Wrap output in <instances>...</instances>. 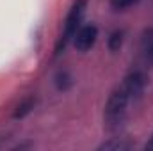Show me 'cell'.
I'll list each match as a JSON object with an SVG mask.
<instances>
[{"label": "cell", "instance_id": "8", "mask_svg": "<svg viewBox=\"0 0 153 151\" xmlns=\"http://www.w3.org/2000/svg\"><path fill=\"white\" fill-rule=\"evenodd\" d=\"M132 144L130 142H123V141H109V142H103L98 150H114V151H123V150H130Z\"/></svg>", "mask_w": 153, "mask_h": 151}, {"label": "cell", "instance_id": "9", "mask_svg": "<svg viewBox=\"0 0 153 151\" xmlns=\"http://www.w3.org/2000/svg\"><path fill=\"white\" fill-rule=\"evenodd\" d=\"M55 84H57V87H59L61 91H66V89L73 84V78L68 75L66 71H61L59 75L55 76Z\"/></svg>", "mask_w": 153, "mask_h": 151}, {"label": "cell", "instance_id": "7", "mask_svg": "<svg viewBox=\"0 0 153 151\" xmlns=\"http://www.w3.org/2000/svg\"><path fill=\"white\" fill-rule=\"evenodd\" d=\"M123 39H125V32L123 30H114L111 36H109V50L116 53V52H119V48L123 46Z\"/></svg>", "mask_w": 153, "mask_h": 151}, {"label": "cell", "instance_id": "10", "mask_svg": "<svg viewBox=\"0 0 153 151\" xmlns=\"http://www.w3.org/2000/svg\"><path fill=\"white\" fill-rule=\"evenodd\" d=\"M139 0H111V7L114 11H126L132 5H135Z\"/></svg>", "mask_w": 153, "mask_h": 151}, {"label": "cell", "instance_id": "11", "mask_svg": "<svg viewBox=\"0 0 153 151\" xmlns=\"http://www.w3.org/2000/svg\"><path fill=\"white\" fill-rule=\"evenodd\" d=\"M25 148H32V144L30 142H20V144L13 146V150H25Z\"/></svg>", "mask_w": 153, "mask_h": 151}, {"label": "cell", "instance_id": "6", "mask_svg": "<svg viewBox=\"0 0 153 151\" xmlns=\"http://www.w3.org/2000/svg\"><path fill=\"white\" fill-rule=\"evenodd\" d=\"M34 105H36V98H25L18 107H16V110H14V114H13V117L14 119H22V117H25L27 114L30 112L32 109H34Z\"/></svg>", "mask_w": 153, "mask_h": 151}, {"label": "cell", "instance_id": "5", "mask_svg": "<svg viewBox=\"0 0 153 151\" xmlns=\"http://www.w3.org/2000/svg\"><path fill=\"white\" fill-rule=\"evenodd\" d=\"M141 52L146 62L153 64V29H146L141 36Z\"/></svg>", "mask_w": 153, "mask_h": 151}, {"label": "cell", "instance_id": "4", "mask_svg": "<svg viewBox=\"0 0 153 151\" xmlns=\"http://www.w3.org/2000/svg\"><path fill=\"white\" fill-rule=\"evenodd\" d=\"M96 39H98V27L94 23H85V25H80L76 29L71 41H73V46L78 52L85 53V52H89L94 46Z\"/></svg>", "mask_w": 153, "mask_h": 151}, {"label": "cell", "instance_id": "2", "mask_svg": "<svg viewBox=\"0 0 153 151\" xmlns=\"http://www.w3.org/2000/svg\"><path fill=\"white\" fill-rule=\"evenodd\" d=\"M85 7H87V0H75L73 5L70 7L68 14H66V20H64V29H62V34L57 41V46H55V53L59 55L66 46L68 43L73 39L76 29L82 25V16L85 13Z\"/></svg>", "mask_w": 153, "mask_h": 151}, {"label": "cell", "instance_id": "1", "mask_svg": "<svg viewBox=\"0 0 153 151\" xmlns=\"http://www.w3.org/2000/svg\"><path fill=\"white\" fill-rule=\"evenodd\" d=\"M130 101L132 100H130L128 93L123 89V85L116 87L111 93V96L105 103V110H103V121H105V126L109 130H116L123 124Z\"/></svg>", "mask_w": 153, "mask_h": 151}, {"label": "cell", "instance_id": "3", "mask_svg": "<svg viewBox=\"0 0 153 151\" xmlns=\"http://www.w3.org/2000/svg\"><path fill=\"white\" fill-rule=\"evenodd\" d=\"M121 85L128 93L130 100L135 101V100H139L144 94L146 85H148V76H146V73L143 70H132L128 75L125 76V82Z\"/></svg>", "mask_w": 153, "mask_h": 151}]
</instances>
